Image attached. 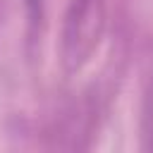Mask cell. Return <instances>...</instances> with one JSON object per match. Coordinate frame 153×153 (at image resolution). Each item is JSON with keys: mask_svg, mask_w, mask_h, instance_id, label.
<instances>
[{"mask_svg": "<svg viewBox=\"0 0 153 153\" xmlns=\"http://www.w3.org/2000/svg\"><path fill=\"white\" fill-rule=\"evenodd\" d=\"M105 0H69L62 31V60L69 69L81 67L100 41Z\"/></svg>", "mask_w": 153, "mask_h": 153, "instance_id": "cell-1", "label": "cell"}, {"mask_svg": "<svg viewBox=\"0 0 153 153\" xmlns=\"http://www.w3.org/2000/svg\"><path fill=\"white\" fill-rule=\"evenodd\" d=\"M26 10H29V17L31 19H38L41 12H43V0H24Z\"/></svg>", "mask_w": 153, "mask_h": 153, "instance_id": "cell-2", "label": "cell"}]
</instances>
